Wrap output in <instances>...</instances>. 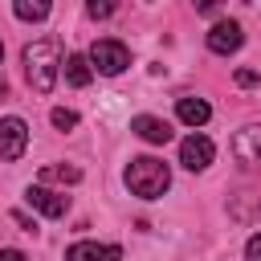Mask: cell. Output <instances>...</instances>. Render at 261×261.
<instances>
[{"label":"cell","mask_w":261,"mask_h":261,"mask_svg":"<svg viewBox=\"0 0 261 261\" xmlns=\"http://www.w3.org/2000/svg\"><path fill=\"white\" fill-rule=\"evenodd\" d=\"M20 61H24V77H29V86H33L37 94H53L57 73H61V41H57V37L29 41L24 53H20Z\"/></svg>","instance_id":"obj_1"},{"label":"cell","mask_w":261,"mask_h":261,"mask_svg":"<svg viewBox=\"0 0 261 261\" xmlns=\"http://www.w3.org/2000/svg\"><path fill=\"white\" fill-rule=\"evenodd\" d=\"M126 188L139 196V200H159L167 188H171V171L163 159L155 155H139L126 163Z\"/></svg>","instance_id":"obj_2"},{"label":"cell","mask_w":261,"mask_h":261,"mask_svg":"<svg viewBox=\"0 0 261 261\" xmlns=\"http://www.w3.org/2000/svg\"><path fill=\"white\" fill-rule=\"evenodd\" d=\"M90 65H94V73L114 77V73H122L130 65V49L122 41H114V37H102V41L90 45Z\"/></svg>","instance_id":"obj_3"},{"label":"cell","mask_w":261,"mask_h":261,"mask_svg":"<svg viewBox=\"0 0 261 261\" xmlns=\"http://www.w3.org/2000/svg\"><path fill=\"white\" fill-rule=\"evenodd\" d=\"M24 147H29V126H24V118H0V159L4 163H16L20 155H24Z\"/></svg>","instance_id":"obj_4"},{"label":"cell","mask_w":261,"mask_h":261,"mask_svg":"<svg viewBox=\"0 0 261 261\" xmlns=\"http://www.w3.org/2000/svg\"><path fill=\"white\" fill-rule=\"evenodd\" d=\"M24 204H29V208H37V212H41V216H49V220H61V216L69 212V196L49 192L45 184H33V188L24 192Z\"/></svg>","instance_id":"obj_5"},{"label":"cell","mask_w":261,"mask_h":261,"mask_svg":"<svg viewBox=\"0 0 261 261\" xmlns=\"http://www.w3.org/2000/svg\"><path fill=\"white\" fill-rule=\"evenodd\" d=\"M241 45H245V29H241L237 20H216V24L208 29V49H212V53L228 57V53H237Z\"/></svg>","instance_id":"obj_6"},{"label":"cell","mask_w":261,"mask_h":261,"mask_svg":"<svg viewBox=\"0 0 261 261\" xmlns=\"http://www.w3.org/2000/svg\"><path fill=\"white\" fill-rule=\"evenodd\" d=\"M212 155H216V147H212V139H204V135H188V139L179 143V163H184L188 171H204V167L212 163Z\"/></svg>","instance_id":"obj_7"},{"label":"cell","mask_w":261,"mask_h":261,"mask_svg":"<svg viewBox=\"0 0 261 261\" xmlns=\"http://www.w3.org/2000/svg\"><path fill=\"white\" fill-rule=\"evenodd\" d=\"M122 249L118 245H102V241H77L65 249V261H118Z\"/></svg>","instance_id":"obj_8"},{"label":"cell","mask_w":261,"mask_h":261,"mask_svg":"<svg viewBox=\"0 0 261 261\" xmlns=\"http://www.w3.org/2000/svg\"><path fill=\"white\" fill-rule=\"evenodd\" d=\"M130 130H135L143 143H155V147L171 143V122H163V118H155V114H139V118H130Z\"/></svg>","instance_id":"obj_9"},{"label":"cell","mask_w":261,"mask_h":261,"mask_svg":"<svg viewBox=\"0 0 261 261\" xmlns=\"http://www.w3.org/2000/svg\"><path fill=\"white\" fill-rule=\"evenodd\" d=\"M232 155L241 163H261V126H245L232 135Z\"/></svg>","instance_id":"obj_10"},{"label":"cell","mask_w":261,"mask_h":261,"mask_svg":"<svg viewBox=\"0 0 261 261\" xmlns=\"http://www.w3.org/2000/svg\"><path fill=\"white\" fill-rule=\"evenodd\" d=\"M61 73H65V82H69V86H77V90L94 82V65H90V57H86V53H69V57L61 61Z\"/></svg>","instance_id":"obj_11"},{"label":"cell","mask_w":261,"mask_h":261,"mask_svg":"<svg viewBox=\"0 0 261 261\" xmlns=\"http://www.w3.org/2000/svg\"><path fill=\"white\" fill-rule=\"evenodd\" d=\"M175 114H179V122H188V126H204L208 118H212V106L204 102V98H175Z\"/></svg>","instance_id":"obj_12"},{"label":"cell","mask_w":261,"mask_h":261,"mask_svg":"<svg viewBox=\"0 0 261 261\" xmlns=\"http://www.w3.org/2000/svg\"><path fill=\"white\" fill-rule=\"evenodd\" d=\"M82 179V167L73 163H45L41 167V184H77Z\"/></svg>","instance_id":"obj_13"},{"label":"cell","mask_w":261,"mask_h":261,"mask_svg":"<svg viewBox=\"0 0 261 261\" xmlns=\"http://www.w3.org/2000/svg\"><path fill=\"white\" fill-rule=\"evenodd\" d=\"M49 8H53V0H12L16 20H29V24L45 20V16H49Z\"/></svg>","instance_id":"obj_14"},{"label":"cell","mask_w":261,"mask_h":261,"mask_svg":"<svg viewBox=\"0 0 261 261\" xmlns=\"http://www.w3.org/2000/svg\"><path fill=\"white\" fill-rule=\"evenodd\" d=\"M118 4H122V0H86V12H90L94 20H106V16L118 12Z\"/></svg>","instance_id":"obj_15"},{"label":"cell","mask_w":261,"mask_h":261,"mask_svg":"<svg viewBox=\"0 0 261 261\" xmlns=\"http://www.w3.org/2000/svg\"><path fill=\"white\" fill-rule=\"evenodd\" d=\"M49 118H53V126H57V130H73V126H77V114H73V110H65V106H57Z\"/></svg>","instance_id":"obj_16"},{"label":"cell","mask_w":261,"mask_h":261,"mask_svg":"<svg viewBox=\"0 0 261 261\" xmlns=\"http://www.w3.org/2000/svg\"><path fill=\"white\" fill-rule=\"evenodd\" d=\"M245 261H261V232L249 237V245H245Z\"/></svg>","instance_id":"obj_17"},{"label":"cell","mask_w":261,"mask_h":261,"mask_svg":"<svg viewBox=\"0 0 261 261\" xmlns=\"http://www.w3.org/2000/svg\"><path fill=\"white\" fill-rule=\"evenodd\" d=\"M196 12H204V16H216V12H220V0H196Z\"/></svg>","instance_id":"obj_18"},{"label":"cell","mask_w":261,"mask_h":261,"mask_svg":"<svg viewBox=\"0 0 261 261\" xmlns=\"http://www.w3.org/2000/svg\"><path fill=\"white\" fill-rule=\"evenodd\" d=\"M237 86H257V69H237Z\"/></svg>","instance_id":"obj_19"},{"label":"cell","mask_w":261,"mask_h":261,"mask_svg":"<svg viewBox=\"0 0 261 261\" xmlns=\"http://www.w3.org/2000/svg\"><path fill=\"white\" fill-rule=\"evenodd\" d=\"M12 220H16V224H20V228H24V232H37V220H29V216H24V212H12Z\"/></svg>","instance_id":"obj_20"},{"label":"cell","mask_w":261,"mask_h":261,"mask_svg":"<svg viewBox=\"0 0 261 261\" xmlns=\"http://www.w3.org/2000/svg\"><path fill=\"white\" fill-rule=\"evenodd\" d=\"M0 261H29L20 249H0Z\"/></svg>","instance_id":"obj_21"},{"label":"cell","mask_w":261,"mask_h":261,"mask_svg":"<svg viewBox=\"0 0 261 261\" xmlns=\"http://www.w3.org/2000/svg\"><path fill=\"white\" fill-rule=\"evenodd\" d=\"M4 94H8V86H4V82H0V98H4Z\"/></svg>","instance_id":"obj_22"},{"label":"cell","mask_w":261,"mask_h":261,"mask_svg":"<svg viewBox=\"0 0 261 261\" xmlns=\"http://www.w3.org/2000/svg\"><path fill=\"white\" fill-rule=\"evenodd\" d=\"M0 61H4V41H0Z\"/></svg>","instance_id":"obj_23"}]
</instances>
